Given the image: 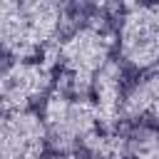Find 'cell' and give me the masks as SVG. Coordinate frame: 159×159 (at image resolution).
<instances>
[{
	"label": "cell",
	"mask_w": 159,
	"mask_h": 159,
	"mask_svg": "<svg viewBox=\"0 0 159 159\" xmlns=\"http://www.w3.org/2000/svg\"><path fill=\"white\" fill-rule=\"evenodd\" d=\"M122 119L127 122L147 119L152 127L159 129V72H152L127 87L122 102Z\"/></svg>",
	"instance_id": "obj_8"
},
{
	"label": "cell",
	"mask_w": 159,
	"mask_h": 159,
	"mask_svg": "<svg viewBox=\"0 0 159 159\" xmlns=\"http://www.w3.org/2000/svg\"><path fill=\"white\" fill-rule=\"evenodd\" d=\"M52 84V67L45 60H5L0 72L2 114L32 109L40 102L45 104L55 89Z\"/></svg>",
	"instance_id": "obj_5"
},
{
	"label": "cell",
	"mask_w": 159,
	"mask_h": 159,
	"mask_svg": "<svg viewBox=\"0 0 159 159\" xmlns=\"http://www.w3.org/2000/svg\"><path fill=\"white\" fill-rule=\"evenodd\" d=\"M65 7L47 0H2L0 2V45L5 60H37L62 40Z\"/></svg>",
	"instance_id": "obj_1"
},
{
	"label": "cell",
	"mask_w": 159,
	"mask_h": 159,
	"mask_svg": "<svg viewBox=\"0 0 159 159\" xmlns=\"http://www.w3.org/2000/svg\"><path fill=\"white\" fill-rule=\"evenodd\" d=\"M117 40L104 27L102 20H84L77 27H72L57 50V65H60V84L62 89L72 94L87 97L92 92L94 77L112 62V47Z\"/></svg>",
	"instance_id": "obj_2"
},
{
	"label": "cell",
	"mask_w": 159,
	"mask_h": 159,
	"mask_svg": "<svg viewBox=\"0 0 159 159\" xmlns=\"http://www.w3.org/2000/svg\"><path fill=\"white\" fill-rule=\"evenodd\" d=\"M50 147L40 112H5L0 124V159H42Z\"/></svg>",
	"instance_id": "obj_6"
},
{
	"label": "cell",
	"mask_w": 159,
	"mask_h": 159,
	"mask_svg": "<svg viewBox=\"0 0 159 159\" xmlns=\"http://www.w3.org/2000/svg\"><path fill=\"white\" fill-rule=\"evenodd\" d=\"M127 157L132 159H159V129L139 124L127 137Z\"/></svg>",
	"instance_id": "obj_9"
},
{
	"label": "cell",
	"mask_w": 159,
	"mask_h": 159,
	"mask_svg": "<svg viewBox=\"0 0 159 159\" xmlns=\"http://www.w3.org/2000/svg\"><path fill=\"white\" fill-rule=\"evenodd\" d=\"M124 70L122 62L112 60L97 77L92 84V94H94V104L99 112V124L104 132H112L117 119H122V102H124Z\"/></svg>",
	"instance_id": "obj_7"
},
{
	"label": "cell",
	"mask_w": 159,
	"mask_h": 159,
	"mask_svg": "<svg viewBox=\"0 0 159 159\" xmlns=\"http://www.w3.org/2000/svg\"><path fill=\"white\" fill-rule=\"evenodd\" d=\"M119 60L137 72H159V5H124L117 25Z\"/></svg>",
	"instance_id": "obj_4"
},
{
	"label": "cell",
	"mask_w": 159,
	"mask_h": 159,
	"mask_svg": "<svg viewBox=\"0 0 159 159\" xmlns=\"http://www.w3.org/2000/svg\"><path fill=\"white\" fill-rule=\"evenodd\" d=\"M40 114L47 127L50 147L62 154L84 149V144L97 132H102L94 99L82 97V94H72L62 87L52 89V94L45 99Z\"/></svg>",
	"instance_id": "obj_3"
}]
</instances>
